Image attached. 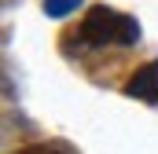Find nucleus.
<instances>
[{
  "label": "nucleus",
  "mask_w": 158,
  "mask_h": 154,
  "mask_svg": "<svg viewBox=\"0 0 158 154\" xmlns=\"http://www.w3.org/2000/svg\"><path fill=\"white\" fill-rule=\"evenodd\" d=\"M81 40L85 44H96V48H107V44H136L140 40V22L132 15H121L114 7H107V4H96L81 18Z\"/></svg>",
  "instance_id": "obj_1"
},
{
  "label": "nucleus",
  "mask_w": 158,
  "mask_h": 154,
  "mask_svg": "<svg viewBox=\"0 0 158 154\" xmlns=\"http://www.w3.org/2000/svg\"><path fill=\"white\" fill-rule=\"evenodd\" d=\"M125 95H132V99H143V103L158 107V59H155V63H143L136 74L129 77V84H125Z\"/></svg>",
  "instance_id": "obj_2"
},
{
  "label": "nucleus",
  "mask_w": 158,
  "mask_h": 154,
  "mask_svg": "<svg viewBox=\"0 0 158 154\" xmlns=\"http://www.w3.org/2000/svg\"><path fill=\"white\" fill-rule=\"evenodd\" d=\"M81 0H44V11L52 15V18H66L70 11H77Z\"/></svg>",
  "instance_id": "obj_3"
},
{
  "label": "nucleus",
  "mask_w": 158,
  "mask_h": 154,
  "mask_svg": "<svg viewBox=\"0 0 158 154\" xmlns=\"http://www.w3.org/2000/svg\"><path fill=\"white\" fill-rule=\"evenodd\" d=\"M19 154H63V151H55V147H26V151H19Z\"/></svg>",
  "instance_id": "obj_4"
}]
</instances>
